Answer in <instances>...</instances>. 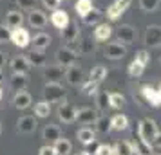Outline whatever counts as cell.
<instances>
[{
	"label": "cell",
	"mask_w": 161,
	"mask_h": 155,
	"mask_svg": "<svg viewBox=\"0 0 161 155\" xmlns=\"http://www.w3.org/2000/svg\"><path fill=\"white\" fill-rule=\"evenodd\" d=\"M96 155H114V152H112V146L110 144H100V146L96 148Z\"/></svg>",
	"instance_id": "obj_45"
},
{
	"label": "cell",
	"mask_w": 161,
	"mask_h": 155,
	"mask_svg": "<svg viewBox=\"0 0 161 155\" xmlns=\"http://www.w3.org/2000/svg\"><path fill=\"white\" fill-rule=\"evenodd\" d=\"M54 150H56V153L58 155H69L73 152V144H71V141L65 139V137H60V139L54 141Z\"/></svg>",
	"instance_id": "obj_27"
},
{
	"label": "cell",
	"mask_w": 161,
	"mask_h": 155,
	"mask_svg": "<svg viewBox=\"0 0 161 155\" xmlns=\"http://www.w3.org/2000/svg\"><path fill=\"white\" fill-rule=\"evenodd\" d=\"M96 106L100 112H105L107 108H110V101H109V92L102 90V92H96Z\"/></svg>",
	"instance_id": "obj_30"
},
{
	"label": "cell",
	"mask_w": 161,
	"mask_h": 155,
	"mask_svg": "<svg viewBox=\"0 0 161 155\" xmlns=\"http://www.w3.org/2000/svg\"><path fill=\"white\" fill-rule=\"evenodd\" d=\"M158 123L154 121V119H141L138 125V137L141 141H145V142H150L152 144V141L156 139V135H158Z\"/></svg>",
	"instance_id": "obj_3"
},
{
	"label": "cell",
	"mask_w": 161,
	"mask_h": 155,
	"mask_svg": "<svg viewBox=\"0 0 161 155\" xmlns=\"http://www.w3.org/2000/svg\"><path fill=\"white\" fill-rule=\"evenodd\" d=\"M67 92L65 89L56 81H47L44 87V99L47 103H65Z\"/></svg>",
	"instance_id": "obj_2"
},
{
	"label": "cell",
	"mask_w": 161,
	"mask_h": 155,
	"mask_svg": "<svg viewBox=\"0 0 161 155\" xmlns=\"http://www.w3.org/2000/svg\"><path fill=\"white\" fill-rule=\"evenodd\" d=\"M98 87H100V83H94L89 80V81H85L81 85V92H83V96H96Z\"/></svg>",
	"instance_id": "obj_38"
},
{
	"label": "cell",
	"mask_w": 161,
	"mask_h": 155,
	"mask_svg": "<svg viewBox=\"0 0 161 155\" xmlns=\"http://www.w3.org/2000/svg\"><path fill=\"white\" fill-rule=\"evenodd\" d=\"M11 70L16 74H27L31 70V63L25 56H15L11 59Z\"/></svg>",
	"instance_id": "obj_18"
},
{
	"label": "cell",
	"mask_w": 161,
	"mask_h": 155,
	"mask_svg": "<svg viewBox=\"0 0 161 155\" xmlns=\"http://www.w3.org/2000/svg\"><path fill=\"white\" fill-rule=\"evenodd\" d=\"M94 45H92V38H81L80 40V52H92Z\"/></svg>",
	"instance_id": "obj_42"
},
{
	"label": "cell",
	"mask_w": 161,
	"mask_h": 155,
	"mask_svg": "<svg viewBox=\"0 0 161 155\" xmlns=\"http://www.w3.org/2000/svg\"><path fill=\"white\" fill-rule=\"evenodd\" d=\"M0 133H2V123H0Z\"/></svg>",
	"instance_id": "obj_54"
},
{
	"label": "cell",
	"mask_w": 161,
	"mask_h": 155,
	"mask_svg": "<svg viewBox=\"0 0 161 155\" xmlns=\"http://www.w3.org/2000/svg\"><path fill=\"white\" fill-rule=\"evenodd\" d=\"M36 128H38V121L35 116H22V117L16 121V130L20 133L29 135V133L36 132Z\"/></svg>",
	"instance_id": "obj_8"
},
{
	"label": "cell",
	"mask_w": 161,
	"mask_h": 155,
	"mask_svg": "<svg viewBox=\"0 0 161 155\" xmlns=\"http://www.w3.org/2000/svg\"><path fill=\"white\" fill-rule=\"evenodd\" d=\"M109 101H110V108H123L125 106V97L119 92H109Z\"/></svg>",
	"instance_id": "obj_35"
},
{
	"label": "cell",
	"mask_w": 161,
	"mask_h": 155,
	"mask_svg": "<svg viewBox=\"0 0 161 155\" xmlns=\"http://www.w3.org/2000/svg\"><path fill=\"white\" fill-rule=\"evenodd\" d=\"M116 38H118V42L123 44V45L134 44L136 38H138V31L134 29L132 25H118L116 27Z\"/></svg>",
	"instance_id": "obj_4"
},
{
	"label": "cell",
	"mask_w": 161,
	"mask_h": 155,
	"mask_svg": "<svg viewBox=\"0 0 161 155\" xmlns=\"http://www.w3.org/2000/svg\"><path fill=\"white\" fill-rule=\"evenodd\" d=\"M94 125H96V130H98V132H102V133H107V132H110V130H112V128H110V119L107 117V116L98 117L94 121Z\"/></svg>",
	"instance_id": "obj_37"
},
{
	"label": "cell",
	"mask_w": 161,
	"mask_h": 155,
	"mask_svg": "<svg viewBox=\"0 0 161 155\" xmlns=\"http://www.w3.org/2000/svg\"><path fill=\"white\" fill-rule=\"evenodd\" d=\"M152 142H154L158 148H161V132H158V135H156V139H154Z\"/></svg>",
	"instance_id": "obj_50"
},
{
	"label": "cell",
	"mask_w": 161,
	"mask_h": 155,
	"mask_svg": "<svg viewBox=\"0 0 161 155\" xmlns=\"http://www.w3.org/2000/svg\"><path fill=\"white\" fill-rule=\"evenodd\" d=\"M159 65H161V58H159Z\"/></svg>",
	"instance_id": "obj_57"
},
{
	"label": "cell",
	"mask_w": 161,
	"mask_h": 155,
	"mask_svg": "<svg viewBox=\"0 0 161 155\" xmlns=\"http://www.w3.org/2000/svg\"><path fill=\"white\" fill-rule=\"evenodd\" d=\"M25 58L29 59L31 67H44L45 65V54L42 51H36V49H33L25 54Z\"/></svg>",
	"instance_id": "obj_26"
},
{
	"label": "cell",
	"mask_w": 161,
	"mask_h": 155,
	"mask_svg": "<svg viewBox=\"0 0 161 155\" xmlns=\"http://www.w3.org/2000/svg\"><path fill=\"white\" fill-rule=\"evenodd\" d=\"M159 4H161V0H139V8H141V11H145V13L158 11Z\"/></svg>",
	"instance_id": "obj_36"
},
{
	"label": "cell",
	"mask_w": 161,
	"mask_h": 155,
	"mask_svg": "<svg viewBox=\"0 0 161 155\" xmlns=\"http://www.w3.org/2000/svg\"><path fill=\"white\" fill-rule=\"evenodd\" d=\"M112 36V29L109 23H98L94 27V40L96 42H107Z\"/></svg>",
	"instance_id": "obj_21"
},
{
	"label": "cell",
	"mask_w": 161,
	"mask_h": 155,
	"mask_svg": "<svg viewBox=\"0 0 161 155\" xmlns=\"http://www.w3.org/2000/svg\"><path fill=\"white\" fill-rule=\"evenodd\" d=\"M147 47L156 49L161 45V25H148L145 29V36H143Z\"/></svg>",
	"instance_id": "obj_5"
},
{
	"label": "cell",
	"mask_w": 161,
	"mask_h": 155,
	"mask_svg": "<svg viewBox=\"0 0 161 155\" xmlns=\"http://www.w3.org/2000/svg\"><path fill=\"white\" fill-rule=\"evenodd\" d=\"M145 67L147 65H143V63H139L138 59H132L130 63H129V76H132V78H139L141 74L145 72Z\"/></svg>",
	"instance_id": "obj_34"
},
{
	"label": "cell",
	"mask_w": 161,
	"mask_h": 155,
	"mask_svg": "<svg viewBox=\"0 0 161 155\" xmlns=\"http://www.w3.org/2000/svg\"><path fill=\"white\" fill-rule=\"evenodd\" d=\"M98 119V114H96V110L92 108V106H83V108H80L78 110V114H76V121L80 123V125H94V121Z\"/></svg>",
	"instance_id": "obj_16"
},
{
	"label": "cell",
	"mask_w": 161,
	"mask_h": 155,
	"mask_svg": "<svg viewBox=\"0 0 161 155\" xmlns=\"http://www.w3.org/2000/svg\"><path fill=\"white\" fill-rule=\"evenodd\" d=\"M31 94L27 90H16L15 96H13V105H15V108L18 110H25V108H29L31 106Z\"/></svg>",
	"instance_id": "obj_17"
},
{
	"label": "cell",
	"mask_w": 161,
	"mask_h": 155,
	"mask_svg": "<svg viewBox=\"0 0 161 155\" xmlns=\"http://www.w3.org/2000/svg\"><path fill=\"white\" fill-rule=\"evenodd\" d=\"M76 59H78V52L73 51V49H69V47H62V49H58V52H56V63L62 67H71L76 63Z\"/></svg>",
	"instance_id": "obj_7"
},
{
	"label": "cell",
	"mask_w": 161,
	"mask_h": 155,
	"mask_svg": "<svg viewBox=\"0 0 161 155\" xmlns=\"http://www.w3.org/2000/svg\"><path fill=\"white\" fill-rule=\"evenodd\" d=\"M158 92H159V96H161V83H159V87H158Z\"/></svg>",
	"instance_id": "obj_53"
},
{
	"label": "cell",
	"mask_w": 161,
	"mask_h": 155,
	"mask_svg": "<svg viewBox=\"0 0 161 155\" xmlns=\"http://www.w3.org/2000/svg\"><path fill=\"white\" fill-rule=\"evenodd\" d=\"M130 146H132V152L136 155H152V146H150V142H145V141H141L139 137L136 141H132Z\"/></svg>",
	"instance_id": "obj_22"
},
{
	"label": "cell",
	"mask_w": 161,
	"mask_h": 155,
	"mask_svg": "<svg viewBox=\"0 0 161 155\" xmlns=\"http://www.w3.org/2000/svg\"><path fill=\"white\" fill-rule=\"evenodd\" d=\"M105 15H107V18H109L110 22H116L118 18H121V15H123V13H121V11H119L114 4H110L109 8H107V13H105Z\"/></svg>",
	"instance_id": "obj_39"
},
{
	"label": "cell",
	"mask_w": 161,
	"mask_h": 155,
	"mask_svg": "<svg viewBox=\"0 0 161 155\" xmlns=\"http://www.w3.org/2000/svg\"><path fill=\"white\" fill-rule=\"evenodd\" d=\"M35 116L36 117H49L51 116V103L47 101H40V103L35 105Z\"/></svg>",
	"instance_id": "obj_33"
},
{
	"label": "cell",
	"mask_w": 161,
	"mask_h": 155,
	"mask_svg": "<svg viewBox=\"0 0 161 155\" xmlns=\"http://www.w3.org/2000/svg\"><path fill=\"white\" fill-rule=\"evenodd\" d=\"M100 16H102V13H100V11H98L96 8H92V9H91V13H89V15L83 18V22H85V23H91V25H92V23H98Z\"/></svg>",
	"instance_id": "obj_41"
},
{
	"label": "cell",
	"mask_w": 161,
	"mask_h": 155,
	"mask_svg": "<svg viewBox=\"0 0 161 155\" xmlns=\"http://www.w3.org/2000/svg\"><path fill=\"white\" fill-rule=\"evenodd\" d=\"M0 99H2V89H0Z\"/></svg>",
	"instance_id": "obj_55"
},
{
	"label": "cell",
	"mask_w": 161,
	"mask_h": 155,
	"mask_svg": "<svg viewBox=\"0 0 161 155\" xmlns=\"http://www.w3.org/2000/svg\"><path fill=\"white\" fill-rule=\"evenodd\" d=\"M16 4L20 9H25V11L36 9V0H16Z\"/></svg>",
	"instance_id": "obj_43"
},
{
	"label": "cell",
	"mask_w": 161,
	"mask_h": 155,
	"mask_svg": "<svg viewBox=\"0 0 161 155\" xmlns=\"http://www.w3.org/2000/svg\"><path fill=\"white\" fill-rule=\"evenodd\" d=\"M31 44H33V49H36V51H45L49 45H51V34H47V33H36L35 36L31 38Z\"/></svg>",
	"instance_id": "obj_19"
},
{
	"label": "cell",
	"mask_w": 161,
	"mask_h": 155,
	"mask_svg": "<svg viewBox=\"0 0 161 155\" xmlns=\"http://www.w3.org/2000/svg\"><path fill=\"white\" fill-rule=\"evenodd\" d=\"M103 54L109 59H121V58H125V54H127V45L119 44V42H110V44L105 45Z\"/></svg>",
	"instance_id": "obj_10"
},
{
	"label": "cell",
	"mask_w": 161,
	"mask_h": 155,
	"mask_svg": "<svg viewBox=\"0 0 161 155\" xmlns=\"http://www.w3.org/2000/svg\"><path fill=\"white\" fill-rule=\"evenodd\" d=\"M112 152H114V155H134L129 141H119V142H116L112 146Z\"/></svg>",
	"instance_id": "obj_31"
},
{
	"label": "cell",
	"mask_w": 161,
	"mask_h": 155,
	"mask_svg": "<svg viewBox=\"0 0 161 155\" xmlns=\"http://www.w3.org/2000/svg\"><path fill=\"white\" fill-rule=\"evenodd\" d=\"M38 155H58V153H56L54 146H51V144H45V146H42L40 150H38Z\"/></svg>",
	"instance_id": "obj_47"
},
{
	"label": "cell",
	"mask_w": 161,
	"mask_h": 155,
	"mask_svg": "<svg viewBox=\"0 0 161 155\" xmlns=\"http://www.w3.org/2000/svg\"><path fill=\"white\" fill-rule=\"evenodd\" d=\"M6 61H8V54L0 51V69H2V67H6Z\"/></svg>",
	"instance_id": "obj_49"
},
{
	"label": "cell",
	"mask_w": 161,
	"mask_h": 155,
	"mask_svg": "<svg viewBox=\"0 0 161 155\" xmlns=\"http://www.w3.org/2000/svg\"><path fill=\"white\" fill-rule=\"evenodd\" d=\"M134 59H138L139 63L147 65V63L150 61V52H148V51H138V52H136V56H134Z\"/></svg>",
	"instance_id": "obj_44"
},
{
	"label": "cell",
	"mask_w": 161,
	"mask_h": 155,
	"mask_svg": "<svg viewBox=\"0 0 161 155\" xmlns=\"http://www.w3.org/2000/svg\"><path fill=\"white\" fill-rule=\"evenodd\" d=\"M11 42H13V45H15V47H18V49H25V47L31 44L29 31L24 29V27L11 29Z\"/></svg>",
	"instance_id": "obj_6"
},
{
	"label": "cell",
	"mask_w": 161,
	"mask_h": 155,
	"mask_svg": "<svg viewBox=\"0 0 161 155\" xmlns=\"http://www.w3.org/2000/svg\"><path fill=\"white\" fill-rule=\"evenodd\" d=\"M112 4H114V6H116V8L119 9V11H121V13H125V11H127V9L130 8L132 0H114V2H112Z\"/></svg>",
	"instance_id": "obj_46"
},
{
	"label": "cell",
	"mask_w": 161,
	"mask_h": 155,
	"mask_svg": "<svg viewBox=\"0 0 161 155\" xmlns=\"http://www.w3.org/2000/svg\"><path fill=\"white\" fill-rule=\"evenodd\" d=\"M65 80H67V83L69 85H83L85 83V76H83V70H81V67H78L76 63L74 65H71V67H67L65 69Z\"/></svg>",
	"instance_id": "obj_9"
},
{
	"label": "cell",
	"mask_w": 161,
	"mask_h": 155,
	"mask_svg": "<svg viewBox=\"0 0 161 155\" xmlns=\"http://www.w3.org/2000/svg\"><path fill=\"white\" fill-rule=\"evenodd\" d=\"M76 114H78V108H74L73 105H69V103L60 105L58 119L62 123H74V121H76Z\"/></svg>",
	"instance_id": "obj_13"
},
{
	"label": "cell",
	"mask_w": 161,
	"mask_h": 155,
	"mask_svg": "<svg viewBox=\"0 0 161 155\" xmlns=\"http://www.w3.org/2000/svg\"><path fill=\"white\" fill-rule=\"evenodd\" d=\"M62 33V42H64V47H69V49H73V51L78 52L80 49V40H81V33H80V27H78V23L76 22H69L64 31H60Z\"/></svg>",
	"instance_id": "obj_1"
},
{
	"label": "cell",
	"mask_w": 161,
	"mask_h": 155,
	"mask_svg": "<svg viewBox=\"0 0 161 155\" xmlns=\"http://www.w3.org/2000/svg\"><path fill=\"white\" fill-rule=\"evenodd\" d=\"M139 90H141V96L145 97V101L150 106H159L161 105V96H159V92H158V89H154L150 85H143Z\"/></svg>",
	"instance_id": "obj_14"
},
{
	"label": "cell",
	"mask_w": 161,
	"mask_h": 155,
	"mask_svg": "<svg viewBox=\"0 0 161 155\" xmlns=\"http://www.w3.org/2000/svg\"><path fill=\"white\" fill-rule=\"evenodd\" d=\"M24 23V15L22 11H9L6 15V25L9 29H16V27H22Z\"/></svg>",
	"instance_id": "obj_20"
},
{
	"label": "cell",
	"mask_w": 161,
	"mask_h": 155,
	"mask_svg": "<svg viewBox=\"0 0 161 155\" xmlns=\"http://www.w3.org/2000/svg\"><path fill=\"white\" fill-rule=\"evenodd\" d=\"M44 78H45V81H56V83H60L64 78H65V67H62V65L45 67Z\"/></svg>",
	"instance_id": "obj_12"
},
{
	"label": "cell",
	"mask_w": 161,
	"mask_h": 155,
	"mask_svg": "<svg viewBox=\"0 0 161 155\" xmlns=\"http://www.w3.org/2000/svg\"><path fill=\"white\" fill-rule=\"evenodd\" d=\"M105 78H107V67H103V65L92 67V70H91V81L102 83Z\"/></svg>",
	"instance_id": "obj_32"
},
{
	"label": "cell",
	"mask_w": 161,
	"mask_h": 155,
	"mask_svg": "<svg viewBox=\"0 0 161 155\" xmlns=\"http://www.w3.org/2000/svg\"><path fill=\"white\" fill-rule=\"evenodd\" d=\"M51 23L56 27L58 31H64L69 25V22H71V18H69V13L67 11H64V9H54V11H51Z\"/></svg>",
	"instance_id": "obj_11"
},
{
	"label": "cell",
	"mask_w": 161,
	"mask_h": 155,
	"mask_svg": "<svg viewBox=\"0 0 161 155\" xmlns=\"http://www.w3.org/2000/svg\"><path fill=\"white\" fill-rule=\"evenodd\" d=\"M76 155H89V152H78Z\"/></svg>",
	"instance_id": "obj_52"
},
{
	"label": "cell",
	"mask_w": 161,
	"mask_h": 155,
	"mask_svg": "<svg viewBox=\"0 0 161 155\" xmlns=\"http://www.w3.org/2000/svg\"><path fill=\"white\" fill-rule=\"evenodd\" d=\"M76 137H78V141H80L81 144H92V142L96 141V133H94V130H92V128L83 126V128H80V130H78Z\"/></svg>",
	"instance_id": "obj_23"
},
{
	"label": "cell",
	"mask_w": 161,
	"mask_h": 155,
	"mask_svg": "<svg viewBox=\"0 0 161 155\" xmlns=\"http://www.w3.org/2000/svg\"><path fill=\"white\" fill-rule=\"evenodd\" d=\"M27 22L35 29H44L45 25H47V16H45L44 11L33 9V11H29V15H27Z\"/></svg>",
	"instance_id": "obj_15"
},
{
	"label": "cell",
	"mask_w": 161,
	"mask_h": 155,
	"mask_svg": "<svg viewBox=\"0 0 161 155\" xmlns=\"http://www.w3.org/2000/svg\"><path fill=\"white\" fill-rule=\"evenodd\" d=\"M4 81V72H2V69H0V83Z\"/></svg>",
	"instance_id": "obj_51"
},
{
	"label": "cell",
	"mask_w": 161,
	"mask_h": 155,
	"mask_svg": "<svg viewBox=\"0 0 161 155\" xmlns=\"http://www.w3.org/2000/svg\"><path fill=\"white\" fill-rule=\"evenodd\" d=\"M110 128L112 130H118V132L127 130L129 128V117L125 114H116L114 117H110Z\"/></svg>",
	"instance_id": "obj_24"
},
{
	"label": "cell",
	"mask_w": 161,
	"mask_h": 155,
	"mask_svg": "<svg viewBox=\"0 0 161 155\" xmlns=\"http://www.w3.org/2000/svg\"><path fill=\"white\" fill-rule=\"evenodd\" d=\"M60 2H69V0H60Z\"/></svg>",
	"instance_id": "obj_56"
},
{
	"label": "cell",
	"mask_w": 161,
	"mask_h": 155,
	"mask_svg": "<svg viewBox=\"0 0 161 155\" xmlns=\"http://www.w3.org/2000/svg\"><path fill=\"white\" fill-rule=\"evenodd\" d=\"M92 8H94V6H92V0H76V4H74L76 15L80 16L81 20L91 13V9H92Z\"/></svg>",
	"instance_id": "obj_25"
},
{
	"label": "cell",
	"mask_w": 161,
	"mask_h": 155,
	"mask_svg": "<svg viewBox=\"0 0 161 155\" xmlns=\"http://www.w3.org/2000/svg\"><path fill=\"white\" fill-rule=\"evenodd\" d=\"M42 4H44V8H45V9H49V11H54V9H58L60 0H42Z\"/></svg>",
	"instance_id": "obj_48"
},
{
	"label": "cell",
	"mask_w": 161,
	"mask_h": 155,
	"mask_svg": "<svg viewBox=\"0 0 161 155\" xmlns=\"http://www.w3.org/2000/svg\"><path fill=\"white\" fill-rule=\"evenodd\" d=\"M11 87L16 90H25V87H27V76L25 74H16L13 72V76H11Z\"/></svg>",
	"instance_id": "obj_29"
},
{
	"label": "cell",
	"mask_w": 161,
	"mask_h": 155,
	"mask_svg": "<svg viewBox=\"0 0 161 155\" xmlns=\"http://www.w3.org/2000/svg\"><path fill=\"white\" fill-rule=\"evenodd\" d=\"M11 42V29L6 23H0V44H8Z\"/></svg>",
	"instance_id": "obj_40"
},
{
	"label": "cell",
	"mask_w": 161,
	"mask_h": 155,
	"mask_svg": "<svg viewBox=\"0 0 161 155\" xmlns=\"http://www.w3.org/2000/svg\"><path fill=\"white\" fill-rule=\"evenodd\" d=\"M42 135H44V139H45V141H49V142H54L56 139H60V137H62V130H60L56 125H47V126L44 128Z\"/></svg>",
	"instance_id": "obj_28"
}]
</instances>
